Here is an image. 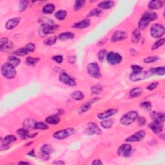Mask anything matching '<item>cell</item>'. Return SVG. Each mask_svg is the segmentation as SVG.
Segmentation results:
<instances>
[{
	"instance_id": "obj_1",
	"label": "cell",
	"mask_w": 165,
	"mask_h": 165,
	"mask_svg": "<svg viewBox=\"0 0 165 165\" xmlns=\"http://www.w3.org/2000/svg\"><path fill=\"white\" fill-rule=\"evenodd\" d=\"M158 18L157 14L153 12H145L138 23V27L139 29H145L148 27L149 24L152 21L155 20Z\"/></svg>"
},
{
	"instance_id": "obj_2",
	"label": "cell",
	"mask_w": 165,
	"mask_h": 165,
	"mask_svg": "<svg viewBox=\"0 0 165 165\" xmlns=\"http://www.w3.org/2000/svg\"><path fill=\"white\" fill-rule=\"evenodd\" d=\"M138 118V113L136 111H130L121 118L120 122L122 124L129 126L132 124Z\"/></svg>"
},
{
	"instance_id": "obj_3",
	"label": "cell",
	"mask_w": 165,
	"mask_h": 165,
	"mask_svg": "<svg viewBox=\"0 0 165 165\" xmlns=\"http://www.w3.org/2000/svg\"><path fill=\"white\" fill-rule=\"evenodd\" d=\"M1 74L5 78L13 79L16 76V70L15 67H14L9 63H5L1 67Z\"/></svg>"
},
{
	"instance_id": "obj_4",
	"label": "cell",
	"mask_w": 165,
	"mask_h": 165,
	"mask_svg": "<svg viewBox=\"0 0 165 165\" xmlns=\"http://www.w3.org/2000/svg\"><path fill=\"white\" fill-rule=\"evenodd\" d=\"M87 72L89 74L94 78H100L101 77V70L99 65L98 63L93 62L90 63L87 66Z\"/></svg>"
},
{
	"instance_id": "obj_5",
	"label": "cell",
	"mask_w": 165,
	"mask_h": 165,
	"mask_svg": "<svg viewBox=\"0 0 165 165\" xmlns=\"http://www.w3.org/2000/svg\"><path fill=\"white\" fill-rule=\"evenodd\" d=\"M74 133L75 129L74 128H69V129L57 131L53 134V138L58 140H62L72 135Z\"/></svg>"
},
{
	"instance_id": "obj_6",
	"label": "cell",
	"mask_w": 165,
	"mask_h": 165,
	"mask_svg": "<svg viewBox=\"0 0 165 165\" xmlns=\"http://www.w3.org/2000/svg\"><path fill=\"white\" fill-rule=\"evenodd\" d=\"M164 27L161 24H154L150 28V35L153 38H160L164 34Z\"/></svg>"
},
{
	"instance_id": "obj_7",
	"label": "cell",
	"mask_w": 165,
	"mask_h": 165,
	"mask_svg": "<svg viewBox=\"0 0 165 165\" xmlns=\"http://www.w3.org/2000/svg\"><path fill=\"white\" fill-rule=\"evenodd\" d=\"M153 75V74L150 70L148 71H142L140 73L133 74L132 73L129 76L130 80L132 81H139L143 79H147Z\"/></svg>"
},
{
	"instance_id": "obj_8",
	"label": "cell",
	"mask_w": 165,
	"mask_h": 165,
	"mask_svg": "<svg viewBox=\"0 0 165 165\" xmlns=\"http://www.w3.org/2000/svg\"><path fill=\"white\" fill-rule=\"evenodd\" d=\"M106 58L107 62L113 65L119 64L123 60L122 56L119 54L114 52H110L108 53L106 56Z\"/></svg>"
},
{
	"instance_id": "obj_9",
	"label": "cell",
	"mask_w": 165,
	"mask_h": 165,
	"mask_svg": "<svg viewBox=\"0 0 165 165\" xmlns=\"http://www.w3.org/2000/svg\"><path fill=\"white\" fill-rule=\"evenodd\" d=\"M132 152V147L129 144H123L118 149V154L121 157L128 158Z\"/></svg>"
},
{
	"instance_id": "obj_10",
	"label": "cell",
	"mask_w": 165,
	"mask_h": 165,
	"mask_svg": "<svg viewBox=\"0 0 165 165\" xmlns=\"http://www.w3.org/2000/svg\"><path fill=\"white\" fill-rule=\"evenodd\" d=\"M85 133L89 135H101L102 133V131L98 124L96 123L92 122V123H89L87 124V127L85 129Z\"/></svg>"
},
{
	"instance_id": "obj_11",
	"label": "cell",
	"mask_w": 165,
	"mask_h": 165,
	"mask_svg": "<svg viewBox=\"0 0 165 165\" xmlns=\"http://www.w3.org/2000/svg\"><path fill=\"white\" fill-rule=\"evenodd\" d=\"M59 81L63 84L70 87H74L76 85V82L74 79L65 72H61L59 75Z\"/></svg>"
},
{
	"instance_id": "obj_12",
	"label": "cell",
	"mask_w": 165,
	"mask_h": 165,
	"mask_svg": "<svg viewBox=\"0 0 165 165\" xmlns=\"http://www.w3.org/2000/svg\"><path fill=\"white\" fill-rule=\"evenodd\" d=\"M17 140V138L16 136L12 135H9L5 137L3 139H1V149L3 150H7L9 148L10 144L11 143H14Z\"/></svg>"
},
{
	"instance_id": "obj_13",
	"label": "cell",
	"mask_w": 165,
	"mask_h": 165,
	"mask_svg": "<svg viewBox=\"0 0 165 165\" xmlns=\"http://www.w3.org/2000/svg\"><path fill=\"white\" fill-rule=\"evenodd\" d=\"M145 135H146V132L143 130H140L139 132L135 133L134 134H133L132 135L129 136V138H127L126 139V142H129V143H131V142H139L141 141V140H143V138L145 137Z\"/></svg>"
},
{
	"instance_id": "obj_14",
	"label": "cell",
	"mask_w": 165,
	"mask_h": 165,
	"mask_svg": "<svg viewBox=\"0 0 165 165\" xmlns=\"http://www.w3.org/2000/svg\"><path fill=\"white\" fill-rule=\"evenodd\" d=\"M128 35L127 33L123 30H116L111 38V41L112 42H117L119 41H122L127 38Z\"/></svg>"
},
{
	"instance_id": "obj_15",
	"label": "cell",
	"mask_w": 165,
	"mask_h": 165,
	"mask_svg": "<svg viewBox=\"0 0 165 165\" xmlns=\"http://www.w3.org/2000/svg\"><path fill=\"white\" fill-rule=\"evenodd\" d=\"M149 127L153 132L159 134L163 130V123L159 121L153 120L152 123L149 124Z\"/></svg>"
},
{
	"instance_id": "obj_16",
	"label": "cell",
	"mask_w": 165,
	"mask_h": 165,
	"mask_svg": "<svg viewBox=\"0 0 165 165\" xmlns=\"http://www.w3.org/2000/svg\"><path fill=\"white\" fill-rule=\"evenodd\" d=\"M58 28V25L51 23H45L42 26V32L43 35H48L52 34Z\"/></svg>"
},
{
	"instance_id": "obj_17",
	"label": "cell",
	"mask_w": 165,
	"mask_h": 165,
	"mask_svg": "<svg viewBox=\"0 0 165 165\" xmlns=\"http://www.w3.org/2000/svg\"><path fill=\"white\" fill-rule=\"evenodd\" d=\"M98 98H95L94 99L91 101H89L88 102H86V103H85L83 104H82L81 106L79 107V109H78V113L79 114H82V113H84L85 112H87V111H89L91 107H92V104H94V103H95L96 101H98Z\"/></svg>"
},
{
	"instance_id": "obj_18",
	"label": "cell",
	"mask_w": 165,
	"mask_h": 165,
	"mask_svg": "<svg viewBox=\"0 0 165 165\" xmlns=\"http://www.w3.org/2000/svg\"><path fill=\"white\" fill-rule=\"evenodd\" d=\"M21 21V18L16 17V18H11L7 21L5 24V27L7 30H12L16 28L19 25V22Z\"/></svg>"
},
{
	"instance_id": "obj_19",
	"label": "cell",
	"mask_w": 165,
	"mask_h": 165,
	"mask_svg": "<svg viewBox=\"0 0 165 165\" xmlns=\"http://www.w3.org/2000/svg\"><path fill=\"white\" fill-rule=\"evenodd\" d=\"M118 112V110L116 109H110L109 110L105 111L104 112H101V113H99L97 116L99 119H107L111 116H112L113 115L116 114V113Z\"/></svg>"
},
{
	"instance_id": "obj_20",
	"label": "cell",
	"mask_w": 165,
	"mask_h": 165,
	"mask_svg": "<svg viewBox=\"0 0 165 165\" xmlns=\"http://www.w3.org/2000/svg\"><path fill=\"white\" fill-rule=\"evenodd\" d=\"M90 25V21L89 19H83L79 22L76 23L72 25V27L74 28H78V29H84V28H88Z\"/></svg>"
},
{
	"instance_id": "obj_21",
	"label": "cell",
	"mask_w": 165,
	"mask_h": 165,
	"mask_svg": "<svg viewBox=\"0 0 165 165\" xmlns=\"http://www.w3.org/2000/svg\"><path fill=\"white\" fill-rule=\"evenodd\" d=\"M45 121L48 124L56 125L58 124L60 122V118H59V116L58 114L52 115L48 116V117L45 119Z\"/></svg>"
},
{
	"instance_id": "obj_22",
	"label": "cell",
	"mask_w": 165,
	"mask_h": 165,
	"mask_svg": "<svg viewBox=\"0 0 165 165\" xmlns=\"http://www.w3.org/2000/svg\"><path fill=\"white\" fill-rule=\"evenodd\" d=\"M163 5H164L163 1H155V0H153V1L149 2L148 7L150 9L156 10L162 8L163 7Z\"/></svg>"
},
{
	"instance_id": "obj_23",
	"label": "cell",
	"mask_w": 165,
	"mask_h": 165,
	"mask_svg": "<svg viewBox=\"0 0 165 165\" xmlns=\"http://www.w3.org/2000/svg\"><path fill=\"white\" fill-rule=\"evenodd\" d=\"M115 5V2L113 1H104L98 5V7L102 9H110Z\"/></svg>"
},
{
	"instance_id": "obj_24",
	"label": "cell",
	"mask_w": 165,
	"mask_h": 165,
	"mask_svg": "<svg viewBox=\"0 0 165 165\" xmlns=\"http://www.w3.org/2000/svg\"><path fill=\"white\" fill-rule=\"evenodd\" d=\"M55 10V6L54 4L48 3L45 5L42 8V12L45 14H50L54 12Z\"/></svg>"
},
{
	"instance_id": "obj_25",
	"label": "cell",
	"mask_w": 165,
	"mask_h": 165,
	"mask_svg": "<svg viewBox=\"0 0 165 165\" xmlns=\"http://www.w3.org/2000/svg\"><path fill=\"white\" fill-rule=\"evenodd\" d=\"M141 34L140 30L135 29L133 31L132 35V41L133 43H138L141 40Z\"/></svg>"
},
{
	"instance_id": "obj_26",
	"label": "cell",
	"mask_w": 165,
	"mask_h": 165,
	"mask_svg": "<svg viewBox=\"0 0 165 165\" xmlns=\"http://www.w3.org/2000/svg\"><path fill=\"white\" fill-rule=\"evenodd\" d=\"M74 34L70 32H67L61 33L59 35V39L61 41H66L68 39H71L74 38Z\"/></svg>"
},
{
	"instance_id": "obj_27",
	"label": "cell",
	"mask_w": 165,
	"mask_h": 165,
	"mask_svg": "<svg viewBox=\"0 0 165 165\" xmlns=\"http://www.w3.org/2000/svg\"><path fill=\"white\" fill-rule=\"evenodd\" d=\"M7 62L14 67H16L20 64V59L16 56H10L7 59Z\"/></svg>"
},
{
	"instance_id": "obj_28",
	"label": "cell",
	"mask_w": 165,
	"mask_h": 165,
	"mask_svg": "<svg viewBox=\"0 0 165 165\" xmlns=\"http://www.w3.org/2000/svg\"><path fill=\"white\" fill-rule=\"evenodd\" d=\"M151 116L153 119V120L159 121L164 123V115L163 113H159L153 112L151 113Z\"/></svg>"
},
{
	"instance_id": "obj_29",
	"label": "cell",
	"mask_w": 165,
	"mask_h": 165,
	"mask_svg": "<svg viewBox=\"0 0 165 165\" xmlns=\"http://www.w3.org/2000/svg\"><path fill=\"white\" fill-rule=\"evenodd\" d=\"M54 149L52 146L49 144H45L41 147L40 153H47V154H50L51 153L53 152Z\"/></svg>"
},
{
	"instance_id": "obj_30",
	"label": "cell",
	"mask_w": 165,
	"mask_h": 165,
	"mask_svg": "<svg viewBox=\"0 0 165 165\" xmlns=\"http://www.w3.org/2000/svg\"><path fill=\"white\" fill-rule=\"evenodd\" d=\"M71 96H72V99H74L76 101H81L82 99H83L85 98L84 94L82 93L81 91L79 90L74 91V92L72 94Z\"/></svg>"
},
{
	"instance_id": "obj_31",
	"label": "cell",
	"mask_w": 165,
	"mask_h": 165,
	"mask_svg": "<svg viewBox=\"0 0 165 165\" xmlns=\"http://www.w3.org/2000/svg\"><path fill=\"white\" fill-rule=\"evenodd\" d=\"M150 70L151 71L153 74L163 76V75H164V74H165V67L164 66L152 68V69H150Z\"/></svg>"
},
{
	"instance_id": "obj_32",
	"label": "cell",
	"mask_w": 165,
	"mask_h": 165,
	"mask_svg": "<svg viewBox=\"0 0 165 165\" xmlns=\"http://www.w3.org/2000/svg\"><path fill=\"white\" fill-rule=\"evenodd\" d=\"M17 133H18V135L22 139H26L27 138H29V133H28V131L27 129H19L17 131Z\"/></svg>"
},
{
	"instance_id": "obj_33",
	"label": "cell",
	"mask_w": 165,
	"mask_h": 165,
	"mask_svg": "<svg viewBox=\"0 0 165 165\" xmlns=\"http://www.w3.org/2000/svg\"><path fill=\"white\" fill-rule=\"evenodd\" d=\"M36 122L34 119H27L23 123V126L25 129H34V125H35Z\"/></svg>"
},
{
	"instance_id": "obj_34",
	"label": "cell",
	"mask_w": 165,
	"mask_h": 165,
	"mask_svg": "<svg viewBox=\"0 0 165 165\" xmlns=\"http://www.w3.org/2000/svg\"><path fill=\"white\" fill-rule=\"evenodd\" d=\"M142 94V89L141 87H135L130 90V96L131 98H137Z\"/></svg>"
},
{
	"instance_id": "obj_35",
	"label": "cell",
	"mask_w": 165,
	"mask_h": 165,
	"mask_svg": "<svg viewBox=\"0 0 165 165\" xmlns=\"http://www.w3.org/2000/svg\"><path fill=\"white\" fill-rule=\"evenodd\" d=\"M113 123L114 122H113L112 119H107V120H104L103 121L101 122V125L103 129H110L113 126Z\"/></svg>"
},
{
	"instance_id": "obj_36",
	"label": "cell",
	"mask_w": 165,
	"mask_h": 165,
	"mask_svg": "<svg viewBox=\"0 0 165 165\" xmlns=\"http://www.w3.org/2000/svg\"><path fill=\"white\" fill-rule=\"evenodd\" d=\"M103 86L101 85H96L91 87V92L92 94H99L103 90Z\"/></svg>"
},
{
	"instance_id": "obj_37",
	"label": "cell",
	"mask_w": 165,
	"mask_h": 165,
	"mask_svg": "<svg viewBox=\"0 0 165 165\" xmlns=\"http://www.w3.org/2000/svg\"><path fill=\"white\" fill-rule=\"evenodd\" d=\"M67 12L64 10H60L55 14V17L59 20H63L66 18Z\"/></svg>"
},
{
	"instance_id": "obj_38",
	"label": "cell",
	"mask_w": 165,
	"mask_h": 165,
	"mask_svg": "<svg viewBox=\"0 0 165 165\" xmlns=\"http://www.w3.org/2000/svg\"><path fill=\"white\" fill-rule=\"evenodd\" d=\"M48 129V126L43 122H36L34 125V129L37 130H45Z\"/></svg>"
},
{
	"instance_id": "obj_39",
	"label": "cell",
	"mask_w": 165,
	"mask_h": 165,
	"mask_svg": "<svg viewBox=\"0 0 165 165\" xmlns=\"http://www.w3.org/2000/svg\"><path fill=\"white\" fill-rule=\"evenodd\" d=\"M29 53V51L27 50V48L26 47L19 48V49L17 50L15 52H14V54H16V56H26L27 54Z\"/></svg>"
},
{
	"instance_id": "obj_40",
	"label": "cell",
	"mask_w": 165,
	"mask_h": 165,
	"mask_svg": "<svg viewBox=\"0 0 165 165\" xmlns=\"http://www.w3.org/2000/svg\"><path fill=\"white\" fill-rule=\"evenodd\" d=\"M164 43H165V39L164 38L159 39V40L155 41L154 43H153V45L152 47V50H154L157 49V48H159V47L163 46V45L164 44Z\"/></svg>"
},
{
	"instance_id": "obj_41",
	"label": "cell",
	"mask_w": 165,
	"mask_h": 165,
	"mask_svg": "<svg viewBox=\"0 0 165 165\" xmlns=\"http://www.w3.org/2000/svg\"><path fill=\"white\" fill-rule=\"evenodd\" d=\"M57 39H58V38H57L56 36L50 37V38L45 39L44 41V43L45 45H48V46H51V45H53L54 44L56 43V42L57 41Z\"/></svg>"
},
{
	"instance_id": "obj_42",
	"label": "cell",
	"mask_w": 165,
	"mask_h": 165,
	"mask_svg": "<svg viewBox=\"0 0 165 165\" xmlns=\"http://www.w3.org/2000/svg\"><path fill=\"white\" fill-rule=\"evenodd\" d=\"M102 14V11L98 8H95L90 11V12L88 14V17H93V16H99Z\"/></svg>"
},
{
	"instance_id": "obj_43",
	"label": "cell",
	"mask_w": 165,
	"mask_h": 165,
	"mask_svg": "<svg viewBox=\"0 0 165 165\" xmlns=\"http://www.w3.org/2000/svg\"><path fill=\"white\" fill-rule=\"evenodd\" d=\"M159 58L157 56H150L148 57V58L144 59V62L145 63H153L157 61H158Z\"/></svg>"
},
{
	"instance_id": "obj_44",
	"label": "cell",
	"mask_w": 165,
	"mask_h": 165,
	"mask_svg": "<svg viewBox=\"0 0 165 165\" xmlns=\"http://www.w3.org/2000/svg\"><path fill=\"white\" fill-rule=\"evenodd\" d=\"M28 5V1H21L19 3V12H23L26 9Z\"/></svg>"
},
{
	"instance_id": "obj_45",
	"label": "cell",
	"mask_w": 165,
	"mask_h": 165,
	"mask_svg": "<svg viewBox=\"0 0 165 165\" xmlns=\"http://www.w3.org/2000/svg\"><path fill=\"white\" fill-rule=\"evenodd\" d=\"M85 3V1H82V0H78V1H76L74 8V10L76 11H78L83 7Z\"/></svg>"
},
{
	"instance_id": "obj_46",
	"label": "cell",
	"mask_w": 165,
	"mask_h": 165,
	"mask_svg": "<svg viewBox=\"0 0 165 165\" xmlns=\"http://www.w3.org/2000/svg\"><path fill=\"white\" fill-rule=\"evenodd\" d=\"M39 59L38 58H32V57H28L26 59V63L28 65H30V66H33V65H36L37 63L38 62Z\"/></svg>"
},
{
	"instance_id": "obj_47",
	"label": "cell",
	"mask_w": 165,
	"mask_h": 165,
	"mask_svg": "<svg viewBox=\"0 0 165 165\" xmlns=\"http://www.w3.org/2000/svg\"><path fill=\"white\" fill-rule=\"evenodd\" d=\"M14 48V45L12 43V42L9 41L5 45H4L3 47H0V49L1 51H10L11 50H12V48Z\"/></svg>"
},
{
	"instance_id": "obj_48",
	"label": "cell",
	"mask_w": 165,
	"mask_h": 165,
	"mask_svg": "<svg viewBox=\"0 0 165 165\" xmlns=\"http://www.w3.org/2000/svg\"><path fill=\"white\" fill-rule=\"evenodd\" d=\"M131 69H132L133 74L140 73L141 72H142V71L143 70V67L139 66V65H132V66H131Z\"/></svg>"
},
{
	"instance_id": "obj_49",
	"label": "cell",
	"mask_w": 165,
	"mask_h": 165,
	"mask_svg": "<svg viewBox=\"0 0 165 165\" xmlns=\"http://www.w3.org/2000/svg\"><path fill=\"white\" fill-rule=\"evenodd\" d=\"M107 54V50H104V49L101 50L98 54V58L99 59V60L100 61H103L104 58V57L106 56Z\"/></svg>"
},
{
	"instance_id": "obj_50",
	"label": "cell",
	"mask_w": 165,
	"mask_h": 165,
	"mask_svg": "<svg viewBox=\"0 0 165 165\" xmlns=\"http://www.w3.org/2000/svg\"><path fill=\"white\" fill-rule=\"evenodd\" d=\"M141 107L146 110H150L152 109V104L149 101H144L141 104Z\"/></svg>"
},
{
	"instance_id": "obj_51",
	"label": "cell",
	"mask_w": 165,
	"mask_h": 165,
	"mask_svg": "<svg viewBox=\"0 0 165 165\" xmlns=\"http://www.w3.org/2000/svg\"><path fill=\"white\" fill-rule=\"evenodd\" d=\"M52 59L56 63H61L63 61V57L61 55L54 56L52 57Z\"/></svg>"
},
{
	"instance_id": "obj_52",
	"label": "cell",
	"mask_w": 165,
	"mask_h": 165,
	"mask_svg": "<svg viewBox=\"0 0 165 165\" xmlns=\"http://www.w3.org/2000/svg\"><path fill=\"white\" fill-rule=\"evenodd\" d=\"M158 85H159V83L157 82H152L151 84H150L148 86L146 87V89L148 90H154L155 89L157 88V87L158 86Z\"/></svg>"
},
{
	"instance_id": "obj_53",
	"label": "cell",
	"mask_w": 165,
	"mask_h": 165,
	"mask_svg": "<svg viewBox=\"0 0 165 165\" xmlns=\"http://www.w3.org/2000/svg\"><path fill=\"white\" fill-rule=\"evenodd\" d=\"M25 47L27 48V50L29 51V52H34V51L35 50V48H36L35 45L33 44V43H28L26 45V46H25Z\"/></svg>"
},
{
	"instance_id": "obj_54",
	"label": "cell",
	"mask_w": 165,
	"mask_h": 165,
	"mask_svg": "<svg viewBox=\"0 0 165 165\" xmlns=\"http://www.w3.org/2000/svg\"><path fill=\"white\" fill-rule=\"evenodd\" d=\"M9 42L7 38H2L0 39V47H3L4 45H6L7 43Z\"/></svg>"
},
{
	"instance_id": "obj_55",
	"label": "cell",
	"mask_w": 165,
	"mask_h": 165,
	"mask_svg": "<svg viewBox=\"0 0 165 165\" xmlns=\"http://www.w3.org/2000/svg\"><path fill=\"white\" fill-rule=\"evenodd\" d=\"M138 124L139 126H144L146 124V119L143 117H139L138 119Z\"/></svg>"
},
{
	"instance_id": "obj_56",
	"label": "cell",
	"mask_w": 165,
	"mask_h": 165,
	"mask_svg": "<svg viewBox=\"0 0 165 165\" xmlns=\"http://www.w3.org/2000/svg\"><path fill=\"white\" fill-rule=\"evenodd\" d=\"M68 60H69V62L70 63H75L76 61V58L75 56H69V58H68Z\"/></svg>"
},
{
	"instance_id": "obj_57",
	"label": "cell",
	"mask_w": 165,
	"mask_h": 165,
	"mask_svg": "<svg viewBox=\"0 0 165 165\" xmlns=\"http://www.w3.org/2000/svg\"><path fill=\"white\" fill-rule=\"evenodd\" d=\"M92 164H103V163H102V161L100 160V159H95L94 161L92 163Z\"/></svg>"
},
{
	"instance_id": "obj_58",
	"label": "cell",
	"mask_w": 165,
	"mask_h": 165,
	"mask_svg": "<svg viewBox=\"0 0 165 165\" xmlns=\"http://www.w3.org/2000/svg\"><path fill=\"white\" fill-rule=\"evenodd\" d=\"M28 155L29 156H32V157H35V152H34V149L28 152Z\"/></svg>"
},
{
	"instance_id": "obj_59",
	"label": "cell",
	"mask_w": 165,
	"mask_h": 165,
	"mask_svg": "<svg viewBox=\"0 0 165 165\" xmlns=\"http://www.w3.org/2000/svg\"><path fill=\"white\" fill-rule=\"evenodd\" d=\"M53 164H64L65 163H64V162H63V161H55V162H54Z\"/></svg>"
},
{
	"instance_id": "obj_60",
	"label": "cell",
	"mask_w": 165,
	"mask_h": 165,
	"mask_svg": "<svg viewBox=\"0 0 165 165\" xmlns=\"http://www.w3.org/2000/svg\"><path fill=\"white\" fill-rule=\"evenodd\" d=\"M19 164H29V163H27V162H23L21 161L19 163Z\"/></svg>"
}]
</instances>
